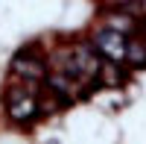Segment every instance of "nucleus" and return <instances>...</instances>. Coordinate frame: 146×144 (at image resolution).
<instances>
[{"label":"nucleus","mask_w":146,"mask_h":144,"mask_svg":"<svg viewBox=\"0 0 146 144\" xmlns=\"http://www.w3.org/2000/svg\"><path fill=\"white\" fill-rule=\"evenodd\" d=\"M12 71H15L23 82H38V79L47 77V65L41 59H35L32 53H21L15 62H12Z\"/></svg>","instance_id":"nucleus-4"},{"label":"nucleus","mask_w":146,"mask_h":144,"mask_svg":"<svg viewBox=\"0 0 146 144\" xmlns=\"http://www.w3.org/2000/svg\"><path fill=\"white\" fill-rule=\"evenodd\" d=\"M94 50L100 56H105L108 62H123L126 59V35L111 27H102L94 35Z\"/></svg>","instance_id":"nucleus-1"},{"label":"nucleus","mask_w":146,"mask_h":144,"mask_svg":"<svg viewBox=\"0 0 146 144\" xmlns=\"http://www.w3.org/2000/svg\"><path fill=\"white\" fill-rule=\"evenodd\" d=\"M126 62L131 68H146V41H129L126 38Z\"/></svg>","instance_id":"nucleus-6"},{"label":"nucleus","mask_w":146,"mask_h":144,"mask_svg":"<svg viewBox=\"0 0 146 144\" xmlns=\"http://www.w3.org/2000/svg\"><path fill=\"white\" fill-rule=\"evenodd\" d=\"M140 30H143V35H146V21H143V27H140Z\"/></svg>","instance_id":"nucleus-9"},{"label":"nucleus","mask_w":146,"mask_h":144,"mask_svg":"<svg viewBox=\"0 0 146 144\" xmlns=\"http://www.w3.org/2000/svg\"><path fill=\"white\" fill-rule=\"evenodd\" d=\"M111 3H117V6H129L131 0H111Z\"/></svg>","instance_id":"nucleus-8"},{"label":"nucleus","mask_w":146,"mask_h":144,"mask_svg":"<svg viewBox=\"0 0 146 144\" xmlns=\"http://www.w3.org/2000/svg\"><path fill=\"white\" fill-rule=\"evenodd\" d=\"M47 85H50L53 94L58 97H73V91H76V79L62 74V71H53V74H47Z\"/></svg>","instance_id":"nucleus-5"},{"label":"nucleus","mask_w":146,"mask_h":144,"mask_svg":"<svg viewBox=\"0 0 146 144\" xmlns=\"http://www.w3.org/2000/svg\"><path fill=\"white\" fill-rule=\"evenodd\" d=\"M6 109L12 115V121H27V118L38 115V100L27 88H9L6 91Z\"/></svg>","instance_id":"nucleus-3"},{"label":"nucleus","mask_w":146,"mask_h":144,"mask_svg":"<svg viewBox=\"0 0 146 144\" xmlns=\"http://www.w3.org/2000/svg\"><path fill=\"white\" fill-rule=\"evenodd\" d=\"M73 65H76V77L79 82H88V79H96L102 71V59L100 53L94 50V44H76L73 47Z\"/></svg>","instance_id":"nucleus-2"},{"label":"nucleus","mask_w":146,"mask_h":144,"mask_svg":"<svg viewBox=\"0 0 146 144\" xmlns=\"http://www.w3.org/2000/svg\"><path fill=\"white\" fill-rule=\"evenodd\" d=\"M108 27L117 30V32H123V35H129L131 30H135V18L126 15V12H111V15H108Z\"/></svg>","instance_id":"nucleus-7"}]
</instances>
